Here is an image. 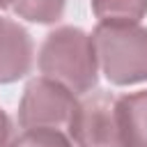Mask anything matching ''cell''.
<instances>
[{
  "instance_id": "1",
  "label": "cell",
  "mask_w": 147,
  "mask_h": 147,
  "mask_svg": "<svg viewBox=\"0 0 147 147\" xmlns=\"http://www.w3.org/2000/svg\"><path fill=\"white\" fill-rule=\"evenodd\" d=\"M39 69L46 78L64 85L69 92H90L99 80L92 37L74 25L53 30L41 46Z\"/></svg>"
},
{
  "instance_id": "2",
  "label": "cell",
  "mask_w": 147,
  "mask_h": 147,
  "mask_svg": "<svg viewBox=\"0 0 147 147\" xmlns=\"http://www.w3.org/2000/svg\"><path fill=\"white\" fill-rule=\"evenodd\" d=\"M96 62L113 85L147 80V28L99 23L92 32Z\"/></svg>"
},
{
  "instance_id": "3",
  "label": "cell",
  "mask_w": 147,
  "mask_h": 147,
  "mask_svg": "<svg viewBox=\"0 0 147 147\" xmlns=\"http://www.w3.org/2000/svg\"><path fill=\"white\" fill-rule=\"evenodd\" d=\"M67 126L76 147H126L117 117V99L110 92H94L78 101Z\"/></svg>"
},
{
  "instance_id": "4",
  "label": "cell",
  "mask_w": 147,
  "mask_h": 147,
  "mask_svg": "<svg viewBox=\"0 0 147 147\" xmlns=\"http://www.w3.org/2000/svg\"><path fill=\"white\" fill-rule=\"evenodd\" d=\"M76 96L60 83L51 78H34L28 83L21 106H18V122L23 129H57L67 126L74 110Z\"/></svg>"
},
{
  "instance_id": "5",
  "label": "cell",
  "mask_w": 147,
  "mask_h": 147,
  "mask_svg": "<svg viewBox=\"0 0 147 147\" xmlns=\"http://www.w3.org/2000/svg\"><path fill=\"white\" fill-rule=\"evenodd\" d=\"M32 67V39L25 28L0 18V83L23 78Z\"/></svg>"
},
{
  "instance_id": "6",
  "label": "cell",
  "mask_w": 147,
  "mask_h": 147,
  "mask_svg": "<svg viewBox=\"0 0 147 147\" xmlns=\"http://www.w3.org/2000/svg\"><path fill=\"white\" fill-rule=\"evenodd\" d=\"M117 117L126 147H147V90L117 99Z\"/></svg>"
},
{
  "instance_id": "7",
  "label": "cell",
  "mask_w": 147,
  "mask_h": 147,
  "mask_svg": "<svg viewBox=\"0 0 147 147\" xmlns=\"http://www.w3.org/2000/svg\"><path fill=\"white\" fill-rule=\"evenodd\" d=\"M94 16L108 25H136L147 14V0H92Z\"/></svg>"
},
{
  "instance_id": "8",
  "label": "cell",
  "mask_w": 147,
  "mask_h": 147,
  "mask_svg": "<svg viewBox=\"0 0 147 147\" xmlns=\"http://www.w3.org/2000/svg\"><path fill=\"white\" fill-rule=\"evenodd\" d=\"M67 0H11V9L32 23H55L64 14Z\"/></svg>"
},
{
  "instance_id": "9",
  "label": "cell",
  "mask_w": 147,
  "mask_h": 147,
  "mask_svg": "<svg viewBox=\"0 0 147 147\" xmlns=\"http://www.w3.org/2000/svg\"><path fill=\"white\" fill-rule=\"evenodd\" d=\"M11 147H71V142L62 131L39 126V129H25L11 142Z\"/></svg>"
},
{
  "instance_id": "10",
  "label": "cell",
  "mask_w": 147,
  "mask_h": 147,
  "mask_svg": "<svg viewBox=\"0 0 147 147\" xmlns=\"http://www.w3.org/2000/svg\"><path fill=\"white\" fill-rule=\"evenodd\" d=\"M11 122L7 117V113L0 108V147H11Z\"/></svg>"
},
{
  "instance_id": "11",
  "label": "cell",
  "mask_w": 147,
  "mask_h": 147,
  "mask_svg": "<svg viewBox=\"0 0 147 147\" xmlns=\"http://www.w3.org/2000/svg\"><path fill=\"white\" fill-rule=\"evenodd\" d=\"M7 7H11V0H0V9H7Z\"/></svg>"
}]
</instances>
